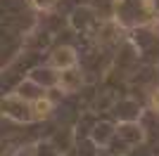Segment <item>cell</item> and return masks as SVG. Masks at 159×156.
Masks as SVG:
<instances>
[{
  "label": "cell",
  "instance_id": "cell-3",
  "mask_svg": "<svg viewBox=\"0 0 159 156\" xmlns=\"http://www.w3.org/2000/svg\"><path fill=\"white\" fill-rule=\"evenodd\" d=\"M52 2H57V0H33V5L38 7V10H45V7H50Z\"/></svg>",
  "mask_w": 159,
  "mask_h": 156
},
{
  "label": "cell",
  "instance_id": "cell-2",
  "mask_svg": "<svg viewBox=\"0 0 159 156\" xmlns=\"http://www.w3.org/2000/svg\"><path fill=\"white\" fill-rule=\"evenodd\" d=\"M50 109H52V104L48 102V99H36V102L31 104V111L36 118H45L48 114H50Z\"/></svg>",
  "mask_w": 159,
  "mask_h": 156
},
{
  "label": "cell",
  "instance_id": "cell-4",
  "mask_svg": "<svg viewBox=\"0 0 159 156\" xmlns=\"http://www.w3.org/2000/svg\"><path fill=\"white\" fill-rule=\"evenodd\" d=\"M150 104H152V109H157V111H159V90H157V92H152V97H150Z\"/></svg>",
  "mask_w": 159,
  "mask_h": 156
},
{
  "label": "cell",
  "instance_id": "cell-1",
  "mask_svg": "<svg viewBox=\"0 0 159 156\" xmlns=\"http://www.w3.org/2000/svg\"><path fill=\"white\" fill-rule=\"evenodd\" d=\"M52 64L57 66V69H71V66L76 64L74 50L71 47H60V50L55 52V57H52Z\"/></svg>",
  "mask_w": 159,
  "mask_h": 156
}]
</instances>
